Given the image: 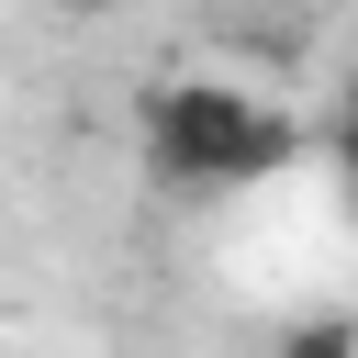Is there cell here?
I'll use <instances>...</instances> for the list:
<instances>
[{
	"label": "cell",
	"mask_w": 358,
	"mask_h": 358,
	"mask_svg": "<svg viewBox=\"0 0 358 358\" xmlns=\"http://www.w3.org/2000/svg\"><path fill=\"white\" fill-rule=\"evenodd\" d=\"M134 134H145V168L168 190H246V179H280L302 157L291 112L280 101H246L224 78H157L134 101Z\"/></svg>",
	"instance_id": "obj_1"
},
{
	"label": "cell",
	"mask_w": 358,
	"mask_h": 358,
	"mask_svg": "<svg viewBox=\"0 0 358 358\" xmlns=\"http://www.w3.org/2000/svg\"><path fill=\"white\" fill-rule=\"evenodd\" d=\"M268 358H358V313H302L268 336Z\"/></svg>",
	"instance_id": "obj_2"
},
{
	"label": "cell",
	"mask_w": 358,
	"mask_h": 358,
	"mask_svg": "<svg viewBox=\"0 0 358 358\" xmlns=\"http://www.w3.org/2000/svg\"><path fill=\"white\" fill-rule=\"evenodd\" d=\"M336 179L358 190V78H347V101H336Z\"/></svg>",
	"instance_id": "obj_3"
},
{
	"label": "cell",
	"mask_w": 358,
	"mask_h": 358,
	"mask_svg": "<svg viewBox=\"0 0 358 358\" xmlns=\"http://www.w3.org/2000/svg\"><path fill=\"white\" fill-rule=\"evenodd\" d=\"M280 11H313V0H280Z\"/></svg>",
	"instance_id": "obj_4"
}]
</instances>
